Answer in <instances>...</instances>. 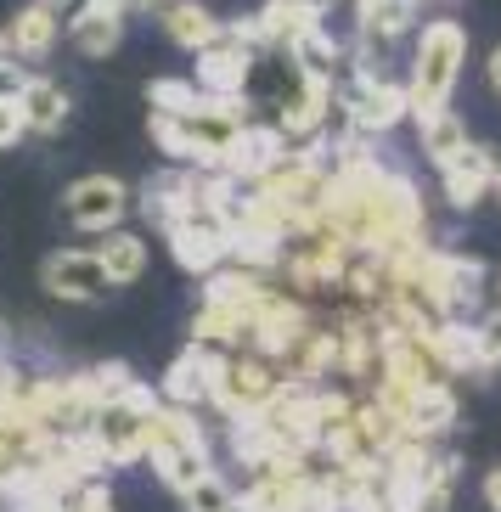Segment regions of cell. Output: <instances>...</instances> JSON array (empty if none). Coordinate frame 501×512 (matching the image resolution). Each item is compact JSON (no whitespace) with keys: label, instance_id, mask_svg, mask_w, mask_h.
Here are the masks:
<instances>
[{"label":"cell","instance_id":"cell-1","mask_svg":"<svg viewBox=\"0 0 501 512\" xmlns=\"http://www.w3.org/2000/svg\"><path fill=\"white\" fill-rule=\"evenodd\" d=\"M411 34H417L411 74L400 79L406 85V119H428V113L451 107L456 79L468 68V29L456 17H434V23H423V29H411Z\"/></svg>","mask_w":501,"mask_h":512},{"label":"cell","instance_id":"cell-2","mask_svg":"<svg viewBox=\"0 0 501 512\" xmlns=\"http://www.w3.org/2000/svg\"><path fill=\"white\" fill-rule=\"evenodd\" d=\"M152 406H158V394H152L147 383H130V389L96 400L91 422H85V439H91V451L102 456V467L141 462V428H147Z\"/></svg>","mask_w":501,"mask_h":512},{"label":"cell","instance_id":"cell-3","mask_svg":"<svg viewBox=\"0 0 501 512\" xmlns=\"http://www.w3.org/2000/svg\"><path fill=\"white\" fill-rule=\"evenodd\" d=\"M276 383H282L276 361H265V355H254V349H231V355L214 361L209 400H203V406H214L226 422H243V417H254V411L271 400Z\"/></svg>","mask_w":501,"mask_h":512},{"label":"cell","instance_id":"cell-4","mask_svg":"<svg viewBox=\"0 0 501 512\" xmlns=\"http://www.w3.org/2000/svg\"><path fill=\"white\" fill-rule=\"evenodd\" d=\"M181 147L192 169H220V158L231 152V141L243 136L248 124V102L243 96H198L181 119Z\"/></svg>","mask_w":501,"mask_h":512},{"label":"cell","instance_id":"cell-5","mask_svg":"<svg viewBox=\"0 0 501 512\" xmlns=\"http://www.w3.org/2000/svg\"><path fill=\"white\" fill-rule=\"evenodd\" d=\"M198 85L203 96H237L248 85V68H254V40H248V23H214V34L198 51Z\"/></svg>","mask_w":501,"mask_h":512},{"label":"cell","instance_id":"cell-6","mask_svg":"<svg viewBox=\"0 0 501 512\" xmlns=\"http://www.w3.org/2000/svg\"><path fill=\"white\" fill-rule=\"evenodd\" d=\"M130 214V186L119 175H79L68 192H62V220L85 237H102L107 226H124Z\"/></svg>","mask_w":501,"mask_h":512},{"label":"cell","instance_id":"cell-7","mask_svg":"<svg viewBox=\"0 0 501 512\" xmlns=\"http://www.w3.org/2000/svg\"><path fill=\"white\" fill-rule=\"evenodd\" d=\"M40 287H46L51 299H62V304H102L107 293H113L102 259H96L91 248H57V254H46V265H40Z\"/></svg>","mask_w":501,"mask_h":512},{"label":"cell","instance_id":"cell-8","mask_svg":"<svg viewBox=\"0 0 501 512\" xmlns=\"http://www.w3.org/2000/svg\"><path fill=\"white\" fill-rule=\"evenodd\" d=\"M440 169V186H445V203H451L456 214H473L485 209L490 192H496V152L485 147V141H468L462 152H451Z\"/></svg>","mask_w":501,"mask_h":512},{"label":"cell","instance_id":"cell-9","mask_svg":"<svg viewBox=\"0 0 501 512\" xmlns=\"http://www.w3.org/2000/svg\"><path fill=\"white\" fill-rule=\"evenodd\" d=\"M0 40H6V51H12L17 62L51 57L57 40H62V6H51V0H29V6H17L12 23L0 29Z\"/></svg>","mask_w":501,"mask_h":512},{"label":"cell","instance_id":"cell-10","mask_svg":"<svg viewBox=\"0 0 501 512\" xmlns=\"http://www.w3.org/2000/svg\"><path fill=\"white\" fill-rule=\"evenodd\" d=\"M411 29H417V0H355V46L361 51L383 57Z\"/></svg>","mask_w":501,"mask_h":512},{"label":"cell","instance_id":"cell-11","mask_svg":"<svg viewBox=\"0 0 501 512\" xmlns=\"http://www.w3.org/2000/svg\"><path fill=\"white\" fill-rule=\"evenodd\" d=\"M68 46L79 57H113L124 46V12L119 6H102V0H79V12L62 23Z\"/></svg>","mask_w":501,"mask_h":512},{"label":"cell","instance_id":"cell-12","mask_svg":"<svg viewBox=\"0 0 501 512\" xmlns=\"http://www.w3.org/2000/svg\"><path fill=\"white\" fill-rule=\"evenodd\" d=\"M17 113H23V130L29 136H57L68 113H74V96L62 79H46V74H29L23 91H17Z\"/></svg>","mask_w":501,"mask_h":512},{"label":"cell","instance_id":"cell-13","mask_svg":"<svg viewBox=\"0 0 501 512\" xmlns=\"http://www.w3.org/2000/svg\"><path fill=\"white\" fill-rule=\"evenodd\" d=\"M456 389L451 383H423V389H411L406 411H400V434L411 439H445L456 428Z\"/></svg>","mask_w":501,"mask_h":512},{"label":"cell","instance_id":"cell-14","mask_svg":"<svg viewBox=\"0 0 501 512\" xmlns=\"http://www.w3.org/2000/svg\"><path fill=\"white\" fill-rule=\"evenodd\" d=\"M214 361H220V355H209V349H198V344H186L181 355L169 361L164 383H158V400H169V406H203V400H209Z\"/></svg>","mask_w":501,"mask_h":512},{"label":"cell","instance_id":"cell-15","mask_svg":"<svg viewBox=\"0 0 501 512\" xmlns=\"http://www.w3.org/2000/svg\"><path fill=\"white\" fill-rule=\"evenodd\" d=\"M282 57H288V68H293L299 79L333 85V79L344 74V57H350V46H338L333 34H327V23H316V29H310V34H299V40H293V46L282 51Z\"/></svg>","mask_w":501,"mask_h":512},{"label":"cell","instance_id":"cell-16","mask_svg":"<svg viewBox=\"0 0 501 512\" xmlns=\"http://www.w3.org/2000/svg\"><path fill=\"white\" fill-rule=\"evenodd\" d=\"M192 344L209 349V355H231V349H248V316L203 293L198 316H192Z\"/></svg>","mask_w":501,"mask_h":512},{"label":"cell","instance_id":"cell-17","mask_svg":"<svg viewBox=\"0 0 501 512\" xmlns=\"http://www.w3.org/2000/svg\"><path fill=\"white\" fill-rule=\"evenodd\" d=\"M91 254L102 259V271H107L113 287H130V282L147 276V242H141L136 231H124V226H107L102 237H96Z\"/></svg>","mask_w":501,"mask_h":512},{"label":"cell","instance_id":"cell-18","mask_svg":"<svg viewBox=\"0 0 501 512\" xmlns=\"http://www.w3.org/2000/svg\"><path fill=\"white\" fill-rule=\"evenodd\" d=\"M152 23L164 29L169 46H181V51H198L214 34V12L203 0H158V6H152Z\"/></svg>","mask_w":501,"mask_h":512},{"label":"cell","instance_id":"cell-19","mask_svg":"<svg viewBox=\"0 0 501 512\" xmlns=\"http://www.w3.org/2000/svg\"><path fill=\"white\" fill-rule=\"evenodd\" d=\"M417 124V141H423V158L428 164H445V158H451V152H462L468 147V124L456 119L451 107H440V113H428V119H411Z\"/></svg>","mask_w":501,"mask_h":512},{"label":"cell","instance_id":"cell-20","mask_svg":"<svg viewBox=\"0 0 501 512\" xmlns=\"http://www.w3.org/2000/svg\"><path fill=\"white\" fill-rule=\"evenodd\" d=\"M147 462H152V473H158V479L169 484V490H175V496H181L186 484L198 479V473H209V451H186V445H164V451H147Z\"/></svg>","mask_w":501,"mask_h":512},{"label":"cell","instance_id":"cell-21","mask_svg":"<svg viewBox=\"0 0 501 512\" xmlns=\"http://www.w3.org/2000/svg\"><path fill=\"white\" fill-rule=\"evenodd\" d=\"M456 473H462V462H456V456H445V462L406 496V512H451L456 507Z\"/></svg>","mask_w":501,"mask_h":512},{"label":"cell","instance_id":"cell-22","mask_svg":"<svg viewBox=\"0 0 501 512\" xmlns=\"http://www.w3.org/2000/svg\"><path fill=\"white\" fill-rule=\"evenodd\" d=\"M186 512H243L237 507V484L220 473V467H209V473H198V479L181 490Z\"/></svg>","mask_w":501,"mask_h":512},{"label":"cell","instance_id":"cell-23","mask_svg":"<svg viewBox=\"0 0 501 512\" xmlns=\"http://www.w3.org/2000/svg\"><path fill=\"white\" fill-rule=\"evenodd\" d=\"M198 96L203 91L192 85V79H152V85H147V107H152V113H164V119H181Z\"/></svg>","mask_w":501,"mask_h":512},{"label":"cell","instance_id":"cell-24","mask_svg":"<svg viewBox=\"0 0 501 512\" xmlns=\"http://www.w3.org/2000/svg\"><path fill=\"white\" fill-rule=\"evenodd\" d=\"M57 512H113V496H107L102 479H91V484L62 490V496H57Z\"/></svg>","mask_w":501,"mask_h":512},{"label":"cell","instance_id":"cell-25","mask_svg":"<svg viewBox=\"0 0 501 512\" xmlns=\"http://www.w3.org/2000/svg\"><path fill=\"white\" fill-rule=\"evenodd\" d=\"M23 136H29V130H23V113H17V102H0V147H17Z\"/></svg>","mask_w":501,"mask_h":512},{"label":"cell","instance_id":"cell-26","mask_svg":"<svg viewBox=\"0 0 501 512\" xmlns=\"http://www.w3.org/2000/svg\"><path fill=\"white\" fill-rule=\"evenodd\" d=\"M23 79H29V68L23 62H0V102H17V91H23Z\"/></svg>","mask_w":501,"mask_h":512},{"label":"cell","instance_id":"cell-27","mask_svg":"<svg viewBox=\"0 0 501 512\" xmlns=\"http://www.w3.org/2000/svg\"><path fill=\"white\" fill-rule=\"evenodd\" d=\"M271 6L299 12V17H310V23H327V12H333V0H271Z\"/></svg>","mask_w":501,"mask_h":512},{"label":"cell","instance_id":"cell-28","mask_svg":"<svg viewBox=\"0 0 501 512\" xmlns=\"http://www.w3.org/2000/svg\"><path fill=\"white\" fill-rule=\"evenodd\" d=\"M485 507H490V512L501 507V473H496V467L485 473Z\"/></svg>","mask_w":501,"mask_h":512},{"label":"cell","instance_id":"cell-29","mask_svg":"<svg viewBox=\"0 0 501 512\" xmlns=\"http://www.w3.org/2000/svg\"><path fill=\"white\" fill-rule=\"evenodd\" d=\"M485 85H490V91H501V62L496 57L485 62Z\"/></svg>","mask_w":501,"mask_h":512},{"label":"cell","instance_id":"cell-30","mask_svg":"<svg viewBox=\"0 0 501 512\" xmlns=\"http://www.w3.org/2000/svg\"><path fill=\"white\" fill-rule=\"evenodd\" d=\"M158 0H124V12H152Z\"/></svg>","mask_w":501,"mask_h":512},{"label":"cell","instance_id":"cell-31","mask_svg":"<svg viewBox=\"0 0 501 512\" xmlns=\"http://www.w3.org/2000/svg\"><path fill=\"white\" fill-rule=\"evenodd\" d=\"M0 62H12V51H6V40H0Z\"/></svg>","mask_w":501,"mask_h":512},{"label":"cell","instance_id":"cell-32","mask_svg":"<svg viewBox=\"0 0 501 512\" xmlns=\"http://www.w3.org/2000/svg\"><path fill=\"white\" fill-rule=\"evenodd\" d=\"M0 512H17V507H12V501H6V496H0Z\"/></svg>","mask_w":501,"mask_h":512},{"label":"cell","instance_id":"cell-33","mask_svg":"<svg viewBox=\"0 0 501 512\" xmlns=\"http://www.w3.org/2000/svg\"><path fill=\"white\" fill-rule=\"evenodd\" d=\"M102 6H119V12H124V0H102Z\"/></svg>","mask_w":501,"mask_h":512},{"label":"cell","instance_id":"cell-34","mask_svg":"<svg viewBox=\"0 0 501 512\" xmlns=\"http://www.w3.org/2000/svg\"><path fill=\"white\" fill-rule=\"evenodd\" d=\"M51 6H62V0H51Z\"/></svg>","mask_w":501,"mask_h":512}]
</instances>
